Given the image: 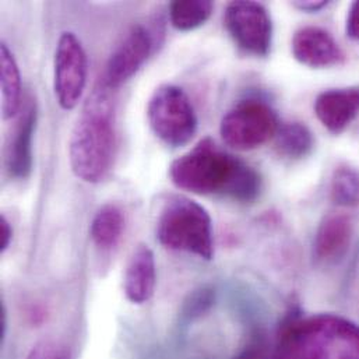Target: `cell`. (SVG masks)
Here are the masks:
<instances>
[{
  "label": "cell",
  "instance_id": "cell-1",
  "mask_svg": "<svg viewBox=\"0 0 359 359\" xmlns=\"http://www.w3.org/2000/svg\"><path fill=\"white\" fill-rule=\"evenodd\" d=\"M172 183L194 194H222L241 203L255 201L263 187L260 174L246 163L221 151L207 137L170 167Z\"/></svg>",
  "mask_w": 359,
  "mask_h": 359
},
{
  "label": "cell",
  "instance_id": "cell-2",
  "mask_svg": "<svg viewBox=\"0 0 359 359\" xmlns=\"http://www.w3.org/2000/svg\"><path fill=\"white\" fill-rule=\"evenodd\" d=\"M280 359H359V326L337 315L291 313L278 333Z\"/></svg>",
  "mask_w": 359,
  "mask_h": 359
},
{
  "label": "cell",
  "instance_id": "cell-3",
  "mask_svg": "<svg viewBox=\"0 0 359 359\" xmlns=\"http://www.w3.org/2000/svg\"><path fill=\"white\" fill-rule=\"evenodd\" d=\"M108 86L95 88L72 132L69 160L74 175L98 183L108 174L115 156L114 107Z\"/></svg>",
  "mask_w": 359,
  "mask_h": 359
},
{
  "label": "cell",
  "instance_id": "cell-4",
  "mask_svg": "<svg viewBox=\"0 0 359 359\" xmlns=\"http://www.w3.org/2000/svg\"><path fill=\"white\" fill-rule=\"evenodd\" d=\"M156 233L158 242L167 249L186 252L204 260L212 259L210 212L190 197L175 194L165 201L157 219Z\"/></svg>",
  "mask_w": 359,
  "mask_h": 359
},
{
  "label": "cell",
  "instance_id": "cell-5",
  "mask_svg": "<svg viewBox=\"0 0 359 359\" xmlns=\"http://www.w3.org/2000/svg\"><path fill=\"white\" fill-rule=\"evenodd\" d=\"M147 118L154 135L172 149L186 146L198 126L190 98L174 84H164L154 91L149 101Z\"/></svg>",
  "mask_w": 359,
  "mask_h": 359
},
{
  "label": "cell",
  "instance_id": "cell-6",
  "mask_svg": "<svg viewBox=\"0 0 359 359\" xmlns=\"http://www.w3.org/2000/svg\"><path fill=\"white\" fill-rule=\"evenodd\" d=\"M280 125L276 111L267 102L249 98L224 115L219 135L228 147L250 151L274 139Z\"/></svg>",
  "mask_w": 359,
  "mask_h": 359
},
{
  "label": "cell",
  "instance_id": "cell-7",
  "mask_svg": "<svg viewBox=\"0 0 359 359\" xmlns=\"http://www.w3.org/2000/svg\"><path fill=\"white\" fill-rule=\"evenodd\" d=\"M88 62L81 41L66 31L60 35L53 60V91L57 104L65 111L74 109L87 86Z\"/></svg>",
  "mask_w": 359,
  "mask_h": 359
},
{
  "label": "cell",
  "instance_id": "cell-8",
  "mask_svg": "<svg viewBox=\"0 0 359 359\" xmlns=\"http://www.w3.org/2000/svg\"><path fill=\"white\" fill-rule=\"evenodd\" d=\"M225 27L243 52L264 57L273 43V21L267 8L257 1H232L225 10Z\"/></svg>",
  "mask_w": 359,
  "mask_h": 359
},
{
  "label": "cell",
  "instance_id": "cell-9",
  "mask_svg": "<svg viewBox=\"0 0 359 359\" xmlns=\"http://www.w3.org/2000/svg\"><path fill=\"white\" fill-rule=\"evenodd\" d=\"M153 45L154 39L149 28L144 25L132 27L108 60L105 84L114 88L132 79L150 57Z\"/></svg>",
  "mask_w": 359,
  "mask_h": 359
},
{
  "label": "cell",
  "instance_id": "cell-10",
  "mask_svg": "<svg viewBox=\"0 0 359 359\" xmlns=\"http://www.w3.org/2000/svg\"><path fill=\"white\" fill-rule=\"evenodd\" d=\"M294 57L311 69H327L344 63L346 53L330 32L320 27L299 28L291 42Z\"/></svg>",
  "mask_w": 359,
  "mask_h": 359
},
{
  "label": "cell",
  "instance_id": "cell-11",
  "mask_svg": "<svg viewBox=\"0 0 359 359\" xmlns=\"http://www.w3.org/2000/svg\"><path fill=\"white\" fill-rule=\"evenodd\" d=\"M313 109L330 133L341 135L358 118L359 87L326 90L318 95Z\"/></svg>",
  "mask_w": 359,
  "mask_h": 359
},
{
  "label": "cell",
  "instance_id": "cell-12",
  "mask_svg": "<svg viewBox=\"0 0 359 359\" xmlns=\"http://www.w3.org/2000/svg\"><path fill=\"white\" fill-rule=\"evenodd\" d=\"M157 285L156 256L150 246L140 243L133 250L123 277V291L126 298L136 305L149 302Z\"/></svg>",
  "mask_w": 359,
  "mask_h": 359
},
{
  "label": "cell",
  "instance_id": "cell-13",
  "mask_svg": "<svg viewBox=\"0 0 359 359\" xmlns=\"http://www.w3.org/2000/svg\"><path fill=\"white\" fill-rule=\"evenodd\" d=\"M36 128V105L29 104L21 114L6 153V167L11 178L27 180L32 171V140Z\"/></svg>",
  "mask_w": 359,
  "mask_h": 359
},
{
  "label": "cell",
  "instance_id": "cell-14",
  "mask_svg": "<svg viewBox=\"0 0 359 359\" xmlns=\"http://www.w3.org/2000/svg\"><path fill=\"white\" fill-rule=\"evenodd\" d=\"M353 239V222L346 214H329L320 222L313 252L319 262H337L344 257Z\"/></svg>",
  "mask_w": 359,
  "mask_h": 359
},
{
  "label": "cell",
  "instance_id": "cell-15",
  "mask_svg": "<svg viewBox=\"0 0 359 359\" xmlns=\"http://www.w3.org/2000/svg\"><path fill=\"white\" fill-rule=\"evenodd\" d=\"M0 80H1V115L4 119L15 116L21 108V74L17 60L8 46H0Z\"/></svg>",
  "mask_w": 359,
  "mask_h": 359
},
{
  "label": "cell",
  "instance_id": "cell-16",
  "mask_svg": "<svg viewBox=\"0 0 359 359\" xmlns=\"http://www.w3.org/2000/svg\"><path fill=\"white\" fill-rule=\"evenodd\" d=\"M125 231L123 211L116 204L102 205L94 215L90 235L93 242L104 250L115 248Z\"/></svg>",
  "mask_w": 359,
  "mask_h": 359
},
{
  "label": "cell",
  "instance_id": "cell-17",
  "mask_svg": "<svg viewBox=\"0 0 359 359\" xmlns=\"http://www.w3.org/2000/svg\"><path fill=\"white\" fill-rule=\"evenodd\" d=\"M274 140L278 153L290 160L305 158L311 154L315 146L311 129L301 122L281 123Z\"/></svg>",
  "mask_w": 359,
  "mask_h": 359
},
{
  "label": "cell",
  "instance_id": "cell-18",
  "mask_svg": "<svg viewBox=\"0 0 359 359\" xmlns=\"http://www.w3.org/2000/svg\"><path fill=\"white\" fill-rule=\"evenodd\" d=\"M212 8L210 0H177L170 4V20L178 31H193L207 22Z\"/></svg>",
  "mask_w": 359,
  "mask_h": 359
},
{
  "label": "cell",
  "instance_id": "cell-19",
  "mask_svg": "<svg viewBox=\"0 0 359 359\" xmlns=\"http://www.w3.org/2000/svg\"><path fill=\"white\" fill-rule=\"evenodd\" d=\"M332 198L343 207L359 204V172L350 165L336 168L332 178Z\"/></svg>",
  "mask_w": 359,
  "mask_h": 359
},
{
  "label": "cell",
  "instance_id": "cell-20",
  "mask_svg": "<svg viewBox=\"0 0 359 359\" xmlns=\"http://www.w3.org/2000/svg\"><path fill=\"white\" fill-rule=\"evenodd\" d=\"M214 304V291L208 287H201L193 291L183 304L182 316L184 319H196L205 313Z\"/></svg>",
  "mask_w": 359,
  "mask_h": 359
},
{
  "label": "cell",
  "instance_id": "cell-21",
  "mask_svg": "<svg viewBox=\"0 0 359 359\" xmlns=\"http://www.w3.org/2000/svg\"><path fill=\"white\" fill-rule=\"evenodd\" d=\"M346 32L348 38L359 41V1H354L348 10L346 21Z\"/></svg>",
  "mask_w": 359,
  "mask_h": 359
},
{
  "label": "cell",
  "instance_id": "cell-22",
  "mask_svg": "<svg viewBox=\"0 0 359 359\" xmlns=\"http://www.w3.org/2000/svg\"><path fill=\"white\" fill-rule=\"evenodd\" d=\"M13 239V228L6 215L0 217V253H4Z\"/></svg>",
  "mask_w": 359,
  "mask_h": 359
},
{
  "label": "cell",
  "instance_id": "cell-23",
  "mask_svg": "<svg viewBox=\"0 0 359 359\" xmlns=\"http://www.w3.org/2000/svg\"><path fill=\"white\" fill-rule=\"evenodd\" d=\"M27 359H59V357L50 343H39L32 348Z\"/></svg>",
  "mask_w": 359,
  "mask_h": 359
},
{
  "label": "cell",
  "instance_id": "cell-24",
  "mask_svg": "<svg viewBox=\"0 0 359 359\" xmlns=\"http://www.w3.org/2000/svg\"><path fill=\"white\" fill-rule=\"evenodd\" d=\"M329 1H325V0H320V1H312V0H308V1H294V7L301 10V11H306V13H318L320 11L322 8L327 7Z\"/></svg>",
  "mask_w": 359,
  "mask_h": 359
},
{
  "label": "cell",
  "instance_id": "cell-25",
  "mask_svg": "<svg viewBox=\"0 0 359 359\" xmlns=\"http://www.w3.org/2000/svg\"><path fill=\"white\" fill-rule=\"evenodd\" d=\"M7 334V309L6 305L1 302L0 305V343L4 341Z\"/></svg>",
  "mask_w": 359,
  "mask_h": 359
},
{
  "label": "cell",
  "instance_id": "cell-26",
  "mask_svg": "<svg viewBox=\"0 0 359 359\" xmlns=\"http://www.w3.org/2000/svg\"><path fill=\"white\" fill-rule=\"evenodd\" d=\"M238 359H263V353L260 346H252L249 347L243 354Z\"/></svg>",
  "mask_w": 359,
  "mask_h": 359
},
{
  "label": "cell",
  "instance_id": "cell-27",
  "mask_svg": "<svg viewBox=\"0 0 359 359\" xmlns=\"http://www.w3.org/2000/svg\"><path fill=\"white\" fill-rule=\"evenodd\" d=\"M59 359H66V358H63V357H59Z\"/></svg>",
  "mask_w": 359,
  "mask_h": 359
}]
</instances>
